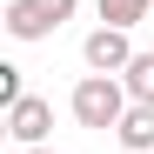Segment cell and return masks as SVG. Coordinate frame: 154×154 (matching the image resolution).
Here are the masks:
<instances>
[{"mask_svg":"<svg viewBox=\"0 0 154 154\" xmlns=\"http://www.w3.org/2000/svg\"><path fill=\"white\" fill-rule=\"evenodd\" d=\"M67 107H74V121H81V127L114 134V127H121V114L134 107V94H127V81H121V74H81V81H74V94H67Z\"/></svg>","mask_w":154,"mask_h":154,"instance_id":"cell-1","label":"cell"},{"mask_svg":"<svg viewBox=\"0 0 154 154\" xmlns=\"http://www.w3.org/2000/svg\"><path fill=\"white\" fill-rule=\"evenodd\" d=\"M74 7L81 0H7V34L14 40H47L60 20H74Z\"/></svg>","mask_w":154,"mask_h":154,"instance_id":"cell-2","label":"cell"},{"mask_svg":"<svg viewBox=\"0 0 154 154\" xmlns=\"http://www.w3.org/2000/svg\"><path fill=\"white\" fill-rule=\"evenodd\" d=\"M81 60H87V74H127V60H134L127 27H94L81 40Z\"/></svg>","mask_w":154,"mask_h":154,"instance_id":"cell-3","label":"cell"},{"mask_svg":"<svg viewBox=\"0 0 154 154\" xmlns=\"http://www.w3.org/2000/svg\"><path fill=\"white\" fill-rule=\"evenodd\" d=\"M47 127H54V100L27 94L20 107H7V134H14L20 147H40V141H47Z\"/></svg>","mask_w":154,"mask_h":154,"instance_id":"cell-4","label":"cell"},{"mask_svg":"<svg viewBox=\"0 0 154 154\" xmlns=\"http://www.w3.org/2000/svg\"><path fill=\"white\" fill-rule=\"evenodd\" d=\"M114 141H121L127 154H154V107H141V100H134V107L121 114V127H114Z\"/></svg>","mask_w":154,"mask_h":154,"instance_id":"cell-5","label":"cell"},{"mask_svg":"<svg viewBox=\"0 0 154 154\" xmlns=\"http://www.w3.org/2000/svg\"><path fill=\"white\" fill-rule=\"evenodd\" d=\"M154 20V0H100V27H141Z\"/></svg>","mask_w":154,"mask_h":154,"instance_id":"cell-6","label":"cell"},{"mask_svg":"<svg viewBox=\"0 0 154 154\" xmlns=\"http://www.w3.org/2000/svg\"><path fill=\"white\" fill-rule=\"evenodd\" d=\"M121 81H127V94H134L141 107H154V54H134V60H127V74H121Z\"/></svg>","mask_w":154,"mask_h":154,"instance_id":"cell-7","label":"cell"},{"mask_svg":"<svg viewBox=\"0 0 154 154\" xmlns=\"http://www.w3.org/2000/svg\"><path fill=\"white\" fill-rule=\"evenodd\" d=\"M0 100H7V107H20V100H27V87H20V67H0Z\"/></svg>","mask_w":154,"mask_h":154,"instance_id":"cell-8","label":"cell"},{"mask_svg":"<svg viewBox=\"0 0 154 154\" xmlns=\"http://www.w3.org/2000/svg\"><path fill=\"white\" fill-rule=\"evenodd\" d=\"M20 154H47V147H20Z\"/></svg>","mask_w":154,"mask_h":154,"instance_id":"cell-9","label":"cell"}]
</instances>
